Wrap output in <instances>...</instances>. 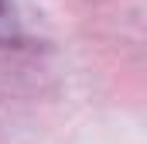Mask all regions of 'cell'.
I'll return each mask as SVG.
<instances>
[{
	"mask_svg": "<svg viewBox=\"0 0 147 144\" xmlns=\"http://www.w3.org/2000/svg\"><path fill=\"white\" fill-rule=\"evenodd\" d=\"M3 35H14V31H10V17H7V10H3V3H0V38Z\"/></svg>",
	"mask_w": 147,
	"mask_h": 144,
	"instance_id": "1",
	"label": "cell"
}]
</instances>
